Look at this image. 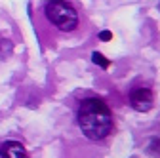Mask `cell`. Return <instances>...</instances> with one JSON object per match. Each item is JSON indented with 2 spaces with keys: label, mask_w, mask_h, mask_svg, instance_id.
I'll use <instances>...</instances> for the list:
<instances>
[{
  "label": "cell",
  "mask_w": 160,
  "mask_h": 158,
  "mask_svg": "<svg viewBox=\"0 0 160 158\" xmlns=\"http://www.w3.org/2000/svg\"><path fill=\"white\" fill-rule=\"evenodd\" d=\"M76 120L82 133L92 141H101L112 131V112L99 97H86L80 101Z\"/></svg>",
  "instance_id": "obj_1"
},
{
  "label": "cell",
  "mask_w": 160,
  "mask_h": 158,
  "mask_svg": "<svg viewBox=\"0 0 160 158\" xmlns=\"http://www.w3.org/2000/svg\"><path fill=\"white\" fill-rule=\"evenodd\" d=\"M46 19L61 32H71L78 27V13L65 0H48L44 4Z\"/></svg>",
  "instance_id": "obj_2"
},
{
  "label": "cell",
  "mask_w": 160,
  "mask_h": 158,
  "mask_svg": "<svg viewBox=\"0 0 160 158\" xmlns=\"http://www.w3.org/2000/svg\"><path fill=\"white\" fill-rule=\"evenodd\" d=\"M130 105L137 112H147L154 105V95H152V91L149 88H143V86L141 88H135L130 93Z\"/></svg>",
  "instance_id": "obj_3"
},
{
  "label": "cell",
  "mask_w": 160,
  "mask_h": 158,
  "mask_svg": "<svg viewBox=\"0 0 160 158\" xmlns=\"http://www.w3.org/2000/svg\"><path fill=\"white\" fill-rule=\"evenodd\" d=\"M0 158H27V151L19 141H6L0 147Z\"/></svg>",
  "instance_id": "obj_4"
},
{
  "label": "cell",
  "mask_w": 160,
  "mask_h": 158,
  "mask_svg": "<svg viewBox=\"0 0 160 158\" xmlns=\"http://www.w3.org/2000/svg\"><path fill=\"white\" fill-rule=\"evenodd\" d=\"M147 152H149L152 158H160V139H158V137H152V139L149 141Z\"/></svg>",
  "instance_id": "obj_5"
},
{
  "label": "cell",
  "mask_w": 160,
  "mask_h": 158,
  "mask_svg": "<svg viewBox=\"0 0 160 158\" xmlns=\"http://www.w3.org/2000/svg\"><path fill=\"white\" fill-rule=\"evenodd\" d=\"M92 61H93L95 65H99V67H103V69H109V67H111V61H109V59H105L99 52H93V53H92Z\"/></svg>",
  "instance_id": "obj_6"
},
{
  "label": "cell",
  "mask_w": 160,
  "mask_h": 158,
  "mask_svg": "<svg viewBox=\"0 0 160 158\" xmlns=\"http://www.w3.org/2000/svg\"><path fill=\"white\" fill-rule=\"evenodd\" d=\"M111 38H112V32H111V31H101V32H99V40L109 42Z\"/></svg>",
  "instance_id": "obj_7"
}]
</instances>
